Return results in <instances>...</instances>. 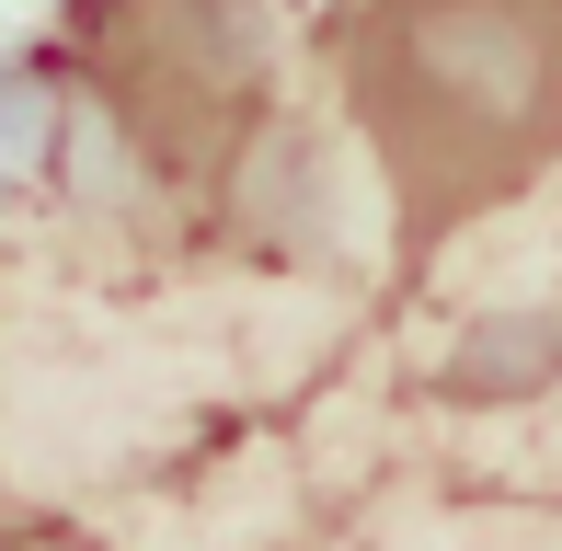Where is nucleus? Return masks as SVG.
<instances>
[{"mask_svg":"<svg viewBox=\"0 0 562 551\" xmlns=\"http://www.w3.org/2000/svg\"><path fill=\"white\" fill-rule=\"evenodd\" d=\"M334 92L391 230L437 254L562 161V0H334Z\"/></svg>","mask_w":562,"mask_h":551,"instance_id":"nucleus-1","label":"nucleus"},{"mask_svg":"<svg viewBox=\"0 0 562 551\" xmlns=\"http://www.w3.org/2000/svg\"><path fill=\"white\" fill-rule=\"evenodd\" d=\"M81 92L172 195H229L276 127V23L265 0H81Z\"/></svg>","mask_w":562,"mask_h":551,"instance_id":"nucleus-2","label":"nucleus"}]
</instances>
